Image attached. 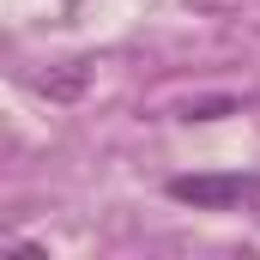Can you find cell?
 I'll list each match as a JSON object with an SVG mask.
<instances>
[{"label": "cell", "mask_w": 260, "mask_h": 260, "mask_svg": "<svg viewBox=\"0 0 260 260\" xmlns=\"http://www.w3.org/2000/svg\"><path fill=\"white\" fill-rule=\"evenodd\" d=\"M170 200H182V206H194V212H230V206H248L260 200V176H170Z\"/></svg>", "instance_id": "cell-1"}]
</instances>
